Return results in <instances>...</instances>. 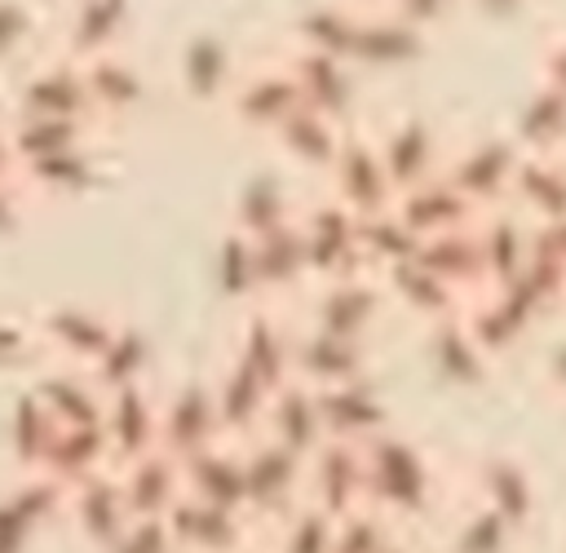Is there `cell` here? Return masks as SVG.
<instances>
[{"mask_svg": "<svg viewBox=\"0 0 566 553\" xmlns=\"http://www.w3.org/2000/svg\"><path fill=\"white\" fill-rule=\"evenodd\" d=\"M358 451H363V491H367L371 509L402 518V513H416L429 504V491H433L429 465L411 442L380 429V434L363 438Z\"/></svg>", "mask_w": 566, "mask_h": 553, "instance_id": "cell-1", "label": "cell"}, {"mask_svg": "<svg viewBox=\"0 0 566 553\" xmlns=\"http://www.w3.org/2000/svg\"><path fill=\"white\" fill-rule=\"evenodd\" d=\"M301 243H305V270L323 274L327 283L363 274L371 265L358 234V212H349L340 199L301 212Z\"/></svg>", "mask_w": 566, "mask_h": 553, "instance_id": "cell-2", "label": "cell"}, {"mask_svg": "<svg viewBox=\"0 0 566 553\" xmlns=\"http://www.w3.org/2000/svg\"><path fill=\"white\" fill-rule=\"evenodd\" d=\"M424 49H429V31L411 27L394 9H371V13L363 9L354 49H349V66L354 71H398V66L420 62Z\"/></svg>", "mask_w": 566, "mask_h": 553, "instance_id": "cell-3", "label": "cell"}, {"mask_svg": "<svg viewBox=\"0 0 566 553\" xmlns=\"http://www.w3.org/2000/svg\"><path fill=\"white\" fill-rule=\"evenodd\" d=\"M389 208L398 212V221H402L416 239L447 234V230H469V226L482 221V208H478L464 190H455V186L442 177V168H438L429 181H420V186L394 195Z\"/></svg>", "mask_w": 566, "mask_h": 553, "instance_id": "cell-4", "label": "cell"}, {"mask_svg": "<svg viewBox=\"0 0 566 553\" xmlns=\"http://www.w3.org/2000/svg\"><path fill=\"white\" fill-rule=\"evenodd\" d=\"M287 71L301 88V102L336 124L349 119L354 102H358V71L345 62V58H332V53H314V49H296L287 58Z\"/></svg>", "mask_w": 566, "mask_h": 553, "instance_id": "cell-5", "label": "cell"}, {"mask_svg": "<svg viewBox=\"0 0 566 553\" xmlns=\"http://www.w3.org/2000/svg\"><path fill=\"white\" fill-rule=\"evenodd\" d=\"M332 177H336V199L367 217V212H380L394 204V186L385 177V164H380V150L376 142H367L363 133H345L340 137V150L332 159Z\"/></svg>", "mask_w": 566, "mask_h": 553, "instance_id": "cell-6", "label": "cell"}, {"mask_svg": "<svg viewBox=\"0 0 566 553\" xmlns=\"http://www.w3.org/2000/svg\"><path fill=\"white\" fill-rule=\"evenodd\" d=\"M314 403H318V420H323V434L327 438L363 442V438H371V434L385 429V407L367 389L363 376L336 380V385H314Z\"/></svg>", "mask_w": 566, "mask_h": 553, "instance_id": "cell-7", "label": "cell"}, {"mask_svg": "<svg viewBox=\"0 0 566 553\" xmlns=\"http://www.w3.org/2000/svg\"><path fill=\"white\" fill-rule=\"evenodd\" d=\"M517 159H522V146H517V142H509V137L495 142V137H491V142L469 146L455 164H447L442 177H447L455 190H464V195L482 208L486 199L509 195V177H513Z\"/></svg>", "mask_w": 566, "mask_h": 553, "instance_id": "cell-8", "label": "cell"}, {"mask_svg": "<svg viewBox=\"0 0 566 553\" xmlns=\"http://www.w3.org/2000/svg\"><path fill=\"white\" fill-rule=\"evenodd\" d=\"M376 150H380V164H385V177H389L394 195H402V190H411V186H420L438 173V142H433V128L424 119L394 124L376 142Z\"/></svg>", "mask_w": 566, "mask_h": 553, "instance_id": "cell-9", "label": "cell"}, {"mask_svg": "<svg viewBox=\"0 0 566 553\" xmlns=\"http://www.w3.org/2000/svg\"><path fill=\"white\" fill-rule=\"evenodd\" d=\"M376 301H380V288L367 274L332 279L327 292H323V305H318V332L358 341L363 327H367V319L376 314Z\"/></svg>", "mask_w": 566, "mask_h": 553, "instance_id": "cell-10", "label": "cell"}, {"mask_svg": "<svg viewBox=\"0 0 566 553\" xmlns=\"http://www.w3.org/2000/svg\"><path fill=\"white\" fill-rule=\"evenodd\" d=\"M274 133H279V142L287 146L292 159H301L310 168H332V159L340 150V137H345V124H336V119H327V115H318L301 102L287 119L274 124Z\"/></svg>", "mask_w": 566, "mask_h": 553, "instance_id": "cell-11", "label": "cell"}, {"mask_svg": "<svg viewBox=\"0 0 566 553\" xmlns=\"http://www.w3.org/2000/svg\"><path fill=\"white\" fill-rule=\"evenodd\" d=\"M509 190L526 195V204L535 208L539 226L566 217V164L557 155H526L522 150V159H517V168L509 177Z\"/></svg>", "mask_w": 566, "mask_h": 553, "instance_id": "cell-12", "label": "cell"}, {"mask_svg": "<svg viewBox=\"0 0 566 553\" xmlns=\"http://www.w3.org/2000/svg\"><path fill=\"white\" fill-rule=\"evenodd\" d=\"M513 142L526 150V155H557V146L566 142V93L539 84L526 106L517 111V133Z\"/></svg>", "mask_w": 566, "mask_h": 553, "instance_id": "cell-13", "label": "cell"}, {"mask_svg": "<svg viewBox=\"0 0 566 553\" xmlns=\"http://www.w3.org/2000/svg\"><path fill=\"white\" fill-rule=\"evenodd\" d=\"M358 18H363V9H358V4H345V0L314 4V9L301 13V22H296V40H301V49L332 53V58H345V62H349Z\"/></svg>", "mask_w": 566, "mask_h": 553, "instance_id": "cell-14", "label": "cell"}, {"mask_svg": "<svg viewBox=\"0 0 566 553\" xmlns=\"http://www.w3.org/2000/svg\"><path fill=\"white\" fill-rule=\"evenodd\" d=\"M296 106H301V88H296V80H292L287 66L261 71V75H252V80L239 88V115L252 119L256 128H274V124L287 119Z\"/></svg>", "mask_w": 566, "mask_h": 553, "instance_id": "cell-15", "label": "cell"}, {"mask_svg": "<svg viewBox=\"0 0 566 553\" xmlns=\"http://www.w3.org/2000/svg\"><path fill=\"white\" fill-rule=\"evenodd\" d=\"M296 372L305 385H336L358 376V341L332 336V332H310L296 349Z\"/></svg>", "mask_w": 566, "mask_h": 553, "instance_id": "cell-16", "label": "cell"}, {"mask_svg": "<svg viewBox=\"0 0 566 553\" xmlns=\"http://www.w3.org/2000/svg\"><path fill=\"white\" fill-rule=\"evenodd\" d=\"M478 491H482V504L495 509L513 531L535 509V487H531L526 469L513 465V460H486L482 465V478H478Z\"/></svg>", "mask_w": 566, "mask_h": 553, "instance_id": "cell-17", "label": "cell"}, {"mask_svg": "<svg viewBox=\"0 0 566 553\" xmlns=\"http://www.w3.org/2000/svg\"><path fill=\"white\" fill-rule=\"evenodd\" d=\"M296 478H305V460L292 456V451L279 447V442H265V447L252 456V465L243 469V491H248L261 509H270V504H279L283 495H292Z\"/></svg>", "mask_w": 566, "mask_h": 553, "instance_id": "cell-18", "label": "cell"}, {"mask_svg": "<svg viewBox=\"0 0 566 553\" xmlns=\"http://www.w3.org/2000/svg\"><path fill=\"white\" fill-rule=\"evenodd\" d=\"M509 544H513V526L478 500V509L464 518V526L455 531L447 553H509Z\"/></svg>", "mask_w": 566, "mask_h": 553, "instance_id": "cell-19", "label": "cell"}, {"mask_svg": "<svg viewBox=\"0 0 566 553\" xmlns=\"http://www.w3.org/2000/svg\"><path fill=\"white\" fill-rule=\"evenodd\" d=\"M332 535L336 518H327L323 509H305L287 531V553H332Z\"/></svg>", "mask_w": 566, "mask_h": 553, "instance_id": "cell-20", "label": "cell"}, {"mask_svg": "<svg viewBox=\"0 0 566 553\" xmlns=\"http://www.w3.org/2000/svg\"><path fill=\"white\" fill-rule=\"evenodd\" d=\"M455 4H460V0H389V9H394L398 18H407L411 27H420V31L442 27V22L455 13Z\"/></svg>", "mask_w": 566, "mask_h": 553, "instance_id": "cell-21", "label": "cell"}, {"mask_svg": "<svg viewBox=\"0 0 566 553\" xmlns=\"http://www.w3.org/2000/svg\"><path fill=\"white\" fill-rule=\"evenodd\" d=\"M544 84L557 88V93H566V35L553 40V49L544 53Z\"/></svg>", "mask_w": 566, "mask_h": 553, "instance_id": "cell-22", "label": "cell"}, {"mask_svg": "<svg viewBox=\"0 0 566 553\" xmlns=\"http://www.w3.org/2000/svg\"><path fill=\"white\" fill-rule=\"evenodd\" d=\"M482 18H491V22H513L531 0H469Z\"/></svg>", "mask_w": 566, "mask_h": 553, "instance_id": "cell-23", "label": "cell"}, {"mask_svg": "<svg viewBox=\"0 0 566 553\" xmlns=\"http://www.w3.org/2000/svg\"><path fill=\"white\" fill-rule=\"evenodd\" d=\"M442 553H447V549H442Z\"/></svg>", "mask_w": 566, "mask_h": 553, "instance_id": "cell-24", "label": "cell"}]
</instances>
